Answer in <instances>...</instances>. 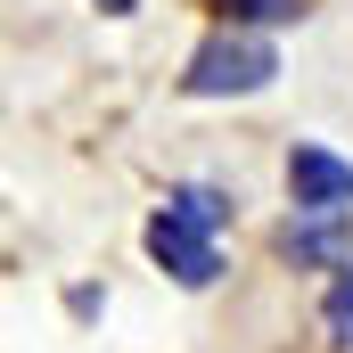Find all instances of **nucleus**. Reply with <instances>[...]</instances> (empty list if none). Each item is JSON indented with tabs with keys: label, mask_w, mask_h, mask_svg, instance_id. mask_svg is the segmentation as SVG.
<instances>
[{
	"label": "nucleus",
	"mask_w": 353,
	"mask_h": 353,
	"mask_svg": "<svg viewBox=\"0 0 353 353\" xmlns=\"http://www.w3.org/2000/svg\"><path fill=\"white\" fill-rule=\"evenodd\" d=\"M271 74H279V50H271L263 33L222 25V33H205V41L189 50L181 90H189V99H247V90H263Z\"/></svg>",
	"instance_id": "nucleus-1"
},
{
	"label": "nucleus",
	"mask_w": 353,
	"mask_h": 353,
	"mask_svg": "<svg viewBox=\"0 0 353 353\" xmlns=\"http://www.w3.org/2000/svg\"><path fill=\"white\" fill-rule=\"evenodd\" d=\"M288 197H296V214H345L353 205V165L329 157L321 140H296L288 148Z\"/></svg>",
	"instance_id": "nucleus-2"
},
{
	"label": "nucleus",
	"mask_w": 353,
	"mask_h": 353,
	"mask_svg": "<svg viewBox=\"0 0 353 353\" xmlns=\"http://www.w3.org/2000/svg\"><path fill=\"white\" fill-rule=\"evenodd\" d=\"M148 255L173 271L181 288H205V279H222V247H214V230H197V222H181L157 205V222H148Z\"/></svg>",
	"instance_id": "nucleus-3"
},
{
	"label": "nucleus",
	"mask_w": 353,
	"mask_h": 353,
	"mask_svg": "<svg viewBox=\"0 0 353 353\" xmlns=\"http://www.w3.org/2000/svg\"><path fill=\"white\" fill-rule=\"evenodd\" d=\"M279 255L288 263H353V230H345V214H296L288 230H279Z\"/></svg>",
	"instance_id": "nucleus-4"
},
{
	"label": "nucleus",
	"mask_w": 353,
	"mask_h": 353,
	"mask_svg": "<svg viewBox=\"0 0 353 353\" xmlns=\"http://www.w3.org/2000/svg\"><path fill=\"white\" fill-rule=\"evenodd\" d=\"M165 214H181V222H197V230H222V222H230V197H222L214 181H181L173 197H165Z\"/></svg>",
	"instance_id": "nucleus-5"
},
{
	"label": "nucleus",
	"mask_w": 353,
	"mask_h": 353,
	"mask_svg": "<svg viewBox=\"0 0 353 353\" xmlns=\"http://www.w3.org/2000/svg\"><path fill=\"white\" fill-rule=\"evenodd\" d=\"M222 17L247 33V25H296L304 17V0H222Z\"/></svg>",
	"instance_id": "nucleus-6"
},
{
	"label": "nucleus",
	"mask_w": 353,
	"mask_h": 353,
	"mask_svg": "<svg viewBox=\"0 0 353 353\" xmlns=\"http://www.w3.org/2000/svg\"><path fill=\"white\" fill-rule=\"evenodd\" d=\"M321 321H329V337H337V345H353V263L329 279V304H321Z\"/></svg>",
	"instance_id": "nucleus-7"
},
{
	"label": "nucleus",
	"mask_w": 353,
	"mask_h": 353,
	"mask_svg": "<svg viewBox=\"0 0 353 353\" xmlns=\"http://www.w3.org/2000/svg\"><path fill=\"white\" fill-rule=\"evenodd\" d=\"M99 8H107V17H132V8H140V0H99Z\"/></svg>",
	"instance_id": "nucleus-8"
}]
</instances>
